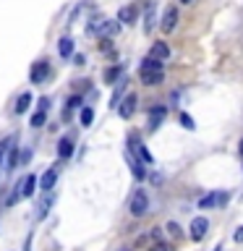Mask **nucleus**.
<instances>
[{
  "label": "nucleus",
  "instance_id": "obj_1",
  "mask_svg": "<svg viewBox=\"0 0 243 251\" xmlns=\"http://www.w3.org/2000/svg\"><path fill=\"white\" fill-rule=\"evenodd\" d=\"M146 209H149V196H146L144 188H136V191H133V196H131L128 212H131L133 217H144Z\"/></svg>",
  "mask_w": 243,
  "mask_h": 251
},
{
  "label": "nucleus",
  "instance_id": "obj_2",
  "mask_svg": "<svg viewBox=\"0 0 243 251\" xmlns=\"http://www.w3.org/2000/svg\"><path fill=\"white\" fill-rule=\"evenodd\" d=\"M107 24H110V19H105L102 13L92 16V19H89V24H86V34H89V37H105V31H107Z\"/></svg>",
  "mask_w": 243,
  "mask_h": 251
},
{
  "label": "nucleus",
  "instance_id": "obj_3",
  "mask_svg": "<svg viewBox=\"0 0 243 251\" xmlns=\"http://www.w3.org/2000/svg\"><path fill=\"white\" fill-rule=\"evenodd\" d=\"M209 230V220L207 217H194L191 220V227H188V235H191V241H204V235Z\"/></svg>",
  "mask_w": 243,
  "mask_h": 251
},
{
  "label": "nucleus",
  "instance_id": "obj_4",
  "mask_svg": "<svg viewBox=\"0 0 243 251\" xmlns=\"http://www.w3.org/2000/svg\"><path fill=\"white\" fill-rule=\"evenodd\" d=\"M178 8L175 5H168L165 8V16H162V24H160V29L165 31V34H170V31H175V26H178Z\"/></svg>",
  "mask_w": 243,
  "mask_h": 251
},
{
  "label": "nucleus",
  "instance_id": "obj_5",
  "mask_svg": "<svg viewBox=\"0 0 243 251\" xmlns=\"http://www.w3.org/2000/svg\"><path fill=\"white\" fill-rule=\"evenodd\" d=\"M136 105H139V97H136V94H125L123 102L118 105V115L128 121V118H131L133 113H136Z\"/></svg>",
  "mask_w": 243,
  "mask_h": 251
},
{
  "label": "nucleus",
  "instance_id": "obj_6",
  "mask_svg": "<svg viewBox=\"0 0 243 251\" xmlns=\"http://www.w3.org/2000/svg\"><path fill=\"white\" fill-rule=\"evenodd\" d=\"M139 78L144 86H157V84H162L165 74L162 71H154V68H139Z\"/></svg>",
  "mask_w": 243,
  "mask_h": 251
},
{
  "label": "nucleus",
  "instance_id": "obj_7",
  "mask_svg": "<svg viewBox=\"0 0 243 251\" xmlns=\"http://www.w3.org/2000/svg\"><path fill=\"white\" fill-rule=\"evenodd\" d=\"M47 76H50V63H47V60H37L34 68H31V84H42Z\"/></svg>",
  "mask_w": 243,
  "mask_h": 251
},
{
  "label": "nucleus",
  "instance_id": "obj_8",
  "mask_svg": "<svg viewBox=\"0 0 243 251\" xmlns=\"http://www.w3.org/2000/svg\"><path fill=\"white\" fill-rule=\"evenodd\" d=\"M55 180H58V165H52L50 170H45V176L39 178V188H42L45 194H50V188L55 186Z\"/></svg>",
  "mask_w": 243,
  "mask_h": 251
},
{
  "label": "nucleus",
  "instance_id": "obj_9",
  "mask_svg": "<svg viewBox=\"0 0 243 251\" xmlns=\"http://www.w3.org/2000/svg\"><path fill=\"white\" fill-rule=\"evenodd\" d=\"M131 149L136 152V157H139V160H144L146 165H152V162H154L152 152H149V149H146V144H141L139 139H131Z\"/></svg>",
  "mask_w": 243,
  "mask_h": 251
},
{
  "label": "nucleus",
  "instance_id": "obj_10",
  "mask_svg": "<svg viewBox=\"0 0 243 251\" xmlns=\"http://www.w3.org/2000/svg\"><path fill=\"white\" fill-rule=\"evenodd\" d=\"M19 188H21V196H34V191H37V176H24L21 180H19Z\"/></svg>",
  "mask_w": 243,
  "mask_h": 251
},
{
  "label": "nucleus",
  "instance_id": "obj_11",
  "mask_svg": "<svg viewBox=\"0 0 243 251\" xmlns=\"http://www.w3.org/2000/svg\"><path fill=\"white\" fill-rule=\"evenodd\" d=\"M136 19H139L136 5H123L121 11H118V21L121 24H136Z\"/></svg>",
  "mask_w": 243,
  "mask_h": 251
},
{
  "label": "nucleus",
  "instance_id": "obj_12",
  "mask_svg": "<svg viewBox=\"0 0 243 251\" xmlns=\"http://www.w3.org/2000/svg\"><path fill=\"white\" fill-rule=\"evenodd\" d=\"M165 115H168V110H165V107L149 110V131H157V128H160L162 121H165Z\"/></svg>",
  "mask_w": 243,
  "mask_h": 251
},
{
  "label": "nucleus",
  "instance_id": "obj_13",
  "mask_svg": "<svg viewBox=\"0 0 243 251\" xmlns=\"http://www.w3.org/2000/svg\"><path fill=\"white\" fill-rule=\"evenodd\" d=\"M58 52H60V58H63V60H68L71 55L76 52V45H73V39H71V37H63L60 42H58Z\"/></svg>",
  "mask_w": 243,
  "mask_h": 251
},
{
  "label": "nucleus",
  "instance_id": "obj_14",
  "mask_svg": "<svg viewBox=\"0 0 243 251\" xmlns=\"http://www.w3.org/2000/svg\"><path fill=\"white\" fill-rule=\"evenodd\" d=\"M149 55L157 58V60H168L170 58V47L165 45V42H154L152 47H149Z\"/></svg>",
  "mask_w": 243,
  "mask_h": 251
},
{
  "label": "nucleus",
  "instance_id": "obj_15",
  "mask_svg": "<svg viewBox=\"0 0 243 251\" xmlns=\"http://www.w3.org/2000/svg\"><path fill=\"white\" fill-rule=\"evenodd\" d=\"M71 154H73V141H71V136H63L58 141V157L60 160H68Z\"/></svg>",
  "mask_w": 243,
  "mask_h": 251
},
{
  "label": "nucleus",
  "instance_id": "obj_16",
  "mask_svg": "<svg viewBox=\"0 0 243 251\" xmlns=\"http://www.w3.org/2000/svg\"><path fill=\"white\" fill-rule=\"evenodd\" d=\"M31 100H34V97H31L29 92H24L21 97L16 100V107H13V113H16V115H24V113H26V110H29V105H31Z\"/></svg>",
  "mask_w": 243,
  "mask_h": 251
},
{
  "label": "nucleus",
  "instance_id": "obj_17",
  "mask_svg": "<svg viewBox=\"0 0 243 251\" xmlns=\"http://www.w3.org/2000/svg\"><path fill=\"white\" fill-rule=\"evenodd\" d=\"M128 162H131V170H133V176H136L139 180H144V178H146L144 160H136V157H131V154H128Z\"/></svg>",
  "mask_w": 243,
  "mask_h": 251
},
{
  "label": "nucleus",
  "instance_id": "obj_18",
  "mask_svg": "<svg viewBox=\"0 0 243 251\" xmlns=\"http://www.w3.org/2000/svg\"><path fill=\"white\" fill-rule=\"evenodd\" d=\"M154 21H157V13H154V8L149 5V8H146V13H144V31H146V34H152Z\"/></svg>",
  "mask_w": 243,
  "mask_h": 251
},
{
  "label": "nucleus",
  "instance_id": "obj_19",
  "mask_svg": "<svg viewBox=\"0 0 243 251\" xmlns=\"http://www.w3.org/2000/svg\"><path fill=\"white\" fill-rule=\"evenodd\" d=\"M215 204H219V196L217 194H207V196L199 199V209H209V207H215Z\"/></svg>",
  "mask_w": 243,
  "mask_h": 251
},
{
  "label": "nucleus",
  "instance_id": "obj_20",
  "mask_svg": "<svg viewBox=\"0 0 243 251\" xmlns=\"http://www.w3.org/2000/svg\"><path fill=\"white\" fill-rule=\"evenodd\" d=\"M13 144H16V141H13ZM16 168H19V147H11V157H8V162H5V170L11 173Z\"/></svg>",
  "mask_w": 243,
  "mask_h": 251
},
{
  "label": "nucleus",
  "instance_id": "obj_21",
  "mask_svg": "<svg viewBox=\"0 0 243 251\" xmlns=\"http://www.w3.org/2000/svg\"><path fill=\"white\" fill-rule=\"evenodd\" d=\"M141 68H154V71H162V68H165V60H157V58H152V55H149V58L141 60Z\"/></svg>",
  "mask_w": 243,
  "mask_h": 251
},
{
  "label": "nucleus",
  "instance_id": "obj_22",
  "mask_svg": "<svg viewBox=\"0 0 243 251\" xmlns=\"http://www.w3.org/2000/svg\"><path fill=\"white\" fill-rule=\"evenodd\" d=\"M45 123H47V113L45 110H37V113L31 115V128H42Z\"/></svg>",
  "mask_w": 243,
  "mask_h": 251
},
{
  "label": "nucleus",
  "instance_id": "obj_23",
  "mask_svg": "<svg viewBox=\"0 0 243 251\" xmlns=\"http://www.w3.org/2000/svg\"><path fill=\"white\" fill-rule=\"evenodd\" d=\"M178 121H180V126H183V128H186V131H194V128H196V123H194V118H191V115H188V113H180V115H178Z\"/></svg>",
  "mask_w": 243,
  "mask_h": 251
},
{
  "label": "nucleus",
  "instance_id": "obj_24",
  "mask_svg": "<svg viewBox=\"0 0 243 251\" xmlns=\"http://www.w3.org/2000/svg\"><path fill=\"white\" fill-rule=\"evenodd\" d=\"M121 71H123L121 66L107 68V71H105V81H107V84H115V81H118V76H121Z\"/></svg>",
  "mask_w": 243,
  "mask_h": 251
},
{
  "label": "nucleus",
  "instance_id": "obj_25",
  "mask_svg": "<svg viewBox=\"0 0 243 251\" xmlns=\"http://www.w3.org/2000/svg\"><path fill=\"white\" fill-rule=\"evenodd\" d=\"M92 123H94V110H92V107H84V110H81V126H86V128H89Z\"/></svg>",
  "mask_w": 243,
  "mask_h": 251
},
{
  "label": "nucleus",
  "instance_id": "obj_26",
  "mask_svg": "<svg viewBox=\"0 0 243 251\" xmlns=\"http://www.w3.org/2000/svg\"><path fill=\"white\" fill-rule=\"evenodd\" d=\"M165 230H168L175 241L180 238V235H183V233H180V225H178V223H168V227H165Z\"/></svg>",
  "mask_w": 243,
  "mask_h": 251
},
{
  "label": "nucleus",
  "instance_id": "obj_27",
  "mask_svg": "<svg viewBox=\"0 0 243 251\" xmlns=\"http://www.w3.org/2000/svg\"><path fill=\"white\" fill-rule=\"evenodd\" d=\"M149 251H175V249H172L170 243H165V241H157V243L149 246Z\"/></svg>",
  "mask_w": 243,
  "mask_h": 251
},
{
  "label": "nucleus",
  "instance_id": "obj_28",
  "mask_svg": "<svg viewBox=\"0 0 243 251\" xmlns=\"http://www.w3.org/2000/svg\"><path fill=\"white\" fill-rule=\"evenodd\" d=\"M13 141H16V136L13 139H0V160H3V154L13 147Z\"/></svg>",
  "mask_w": 243,
  "mask_h": 251
},
{
  "label": "nucleus",
  "instance_id": "obj_29",
  "mask_svg": "<svg viewBox=\"0 0 243 251\" xmlns=\"http://www.w3.org/2000/svg\"><path fill=\"white\" fill-rule=\"evenodd\" d=\"M37 110H50V97H39V105H37Z\"/></svg>",
  "mask_w": 243,
  "mask_h": 251
},
{
  "label": "nucleus",
  "instance_id": "obj_30",
  "mask_svg": "<svg viewBox=\"0 0 243 251\" xmlns=\"http://www.w3.org/2000/svg\"><path fill=\"white\" fill-rule=\"evenodd\" d=\"M78 105H81V97H78V94L68 97V110H71V107H78Z\"/></svg>",
  "mask_w": 243,
  "mask_h": 251
},
{
  "label": "nucleus",
  "instance_id": "obj_31",
  "mask_svg": "<svg viewBox=\"0 0 243 251\" xmlns=\"http://www.w3.org/2000/svg\"><path fill=\"white\" fill-rule=\"evenodd\" d=\"M233 241H235V243H243V225H241L238 230L233 233Z\"/></svg>",
  "mask_w": 243,
  "mask_h": 251
},
{
  "label": "nucleus",
  "instance_id": "obj_32",
  "mask_svg": "<svg viewBox=\"0 0 243 251\" xmlns=\"http://www.w3.org/2000/svg\"><path fill=\"white\" fill-rule=\"evenodd\" d=\"M31 160V152H24V157H21V165H26Z\"/></svg>",
  "mask_w": 243,
  "mask_h": 251
},
{
  "label": "nucleus",
  "instance_id": "obj_33",
  "mask_svg": "<svg viewBox=\"0 0 243 251\" xmlns=\"http://www.w3.org/2000/svg\"><path fill=\"white\" fill-rule=\"evenodd\" d=\"M24 251H31V238H26V243H24Z\"/></svg>",
  "mask_w": 243,
  "mask_h": 251
},
{
  "label": "nucleus",
  "instance_id": "obj_34",
  "mask_svg": "<svg viewBox=\"0 0 243 251\" xmlns=\"http://www.w3.org/2000/svg\"><path fill=\"white\" fill-rule=\"evenodd\" d=\"M180 3H194V0H180Z\"/></svg>",
  "mask_w": 243,
  "mask_h": 251
},
{
  "label": "nucleus",
  "instance_id": "obj_35",
  "mask_svg": "<svg viewBox=\"0 0 243 251\" xmlns=\"http://www.w3.org/2000/svg\"><path fill=\"white\" fill-rule=\"evenodd\" d=\"M241 154H243V139H241Z\"/></svg>",
  "mask_w": 243,
  "mask_h": 251
},
{
  "label": "nucleus",
  "instance_id": "obj_36",
  "mask_svg": "<svg viewBox=\"0 0 243 251\" xmlns=\"http://www.w3.org/2000/svg\"><path fill=\"white\" fill-rule=\"evenodd\" d=\"M215 251H222V249H219V246H215Z\"/></svg>",
  "mask_w": 243,
  "mask_h": 251
},
{
  "label": "nucleus",
  "instance_id": "obj_37",
  "mask_svg": "<svg viewBox=\"0 0 243 251\" xmlns=\"http://www.w3.org/2000/svg\"><path fill=\"white\" fill-rule=\"evenodd\" d=\"M123 251H128V249H123Z\"/></svg>",
  "mask_w": 243,
  "mask_h": 251
}]
</instances>
